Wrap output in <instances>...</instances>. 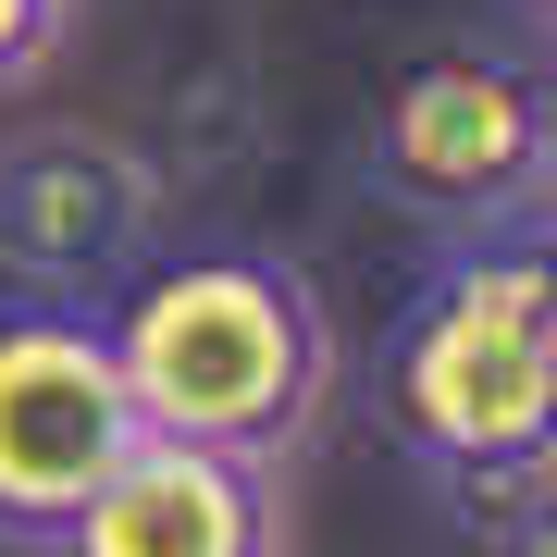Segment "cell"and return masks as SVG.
<instances>
[{"label": "cell", "instance_id": "cell-1", "mask_svg": "<svg viewBox=\"0 0 557 557\" xmlns=\"http://www.w3.org/2000/svg\"><path fill=\"white\" fill-rule=\"evenodd\" d=\"M112 359H124V397H137L149 434L186 446H236L273 458L322 421L335 397V335H322V298L298 260L273 248H186L149 260L112 310Z\"/></svg>", "mask_w": 557, "mask_h": 557}, {"label": "cell", "instance_id": "cell-2", "mask_svg": "<svg viewBox=\"0 0 557 557\" xmlns=\"http://www.w3.org/2000/svg\"><path fill=\"white\" fill-rule=\"evenodd\" d=\"M384 421L471 483H533L557 458V236L496 223L446 248L384 347Z\"/></svg>", "mask_w": 557, "mask_h": 557}, {"label": "cell", "instance_id": "cell-3", "mask_svg": "<svg viewBox=\"0 0 557 557\" xmlns=\"http://www.w3.org/2000/svg\"><path fill=\"white\" fill-rule=\"evenodd\" d=\"M545 149H557V87L520 75L496 50H434L397 75V100L372 124V174L384 199L458 236L496 223H545Z\"/></svg>", "mask_w": 557, "mask_h": 557}, {"label": "cell", "instance_id": "cell-4", "mask_svg": "<svg viewBox=\"0 0 557 557\" xmlns=\"http://www.w3.org/2000/svg\"><path fill=\"white\" fill-rule=\"evenodd\" d=\"M137 434L149 421L124 397V359H112L100 310H50V298L0 310V533L13 545H50L124 471Z\"/></svg>", "mask_w": 557, "mask_h": 557}, {"label": "cell", "instance_id": "cell-5", "mask_svg": "<svg viewBox=\"0 0 557 557\" xmlns=\"http://www.w3.org/2000/svg\"><path fill=\"white\" fill-rule=\"evenodd\" d=\"M161 248V161L112 124L0 137V285L50 310H100Z\"/></svg>", "mask_w": 557, "mask_h": 557}, {"label": "cell", "instance_id": "cell-6", "mask_svg": "<svg viewBox=\"0 0 557 557\" xmlns=\"http://www.w3.org/2000/svg\"><path fill=\"white\" fill-rule=\"evenodd\" d=\"M50 557H285V483L273 458L137 434L124 471L50 533Z\"/></svg>", "mask_w": 557, "mask_h": 557}, {"label": "cell", "instance_id": "cell-7", "mask_svg": "<svg viewBox=\"0 0 557 557\" xmlns=\"http://www.w3.org/2000/svg\"><path fill=\"white\" fill-rule=\"evenodd\" d=\"M62 25H75V0H0V100L62 50Z\"/></svg>", "mask_w": 557, "mask_h": 557}, {"label": "cell", "instance_id": "cell-8", "mask_svg": "<svg viewBox=\"0 0 557 557\" xmlns=\"http://www.w3.org/2000/svg\"><path fill=\"white\" fill-rule=\"evenodd\" d=\"M483 557H557V483H533V496L496 520V545H483Z\"/></svg>", "mask_w": 557, "mask_h": 557}, {"label": "cell", "instance_id": "cell-9", "mask_svg": "<svg viewBox=\"0 0 557 557\" xmlns=\"http://www.w3.org/2000/svg\"><path fill=\"white\" fill-rule=\"evenodd\" d=\"M545 236H557V149H545Z\"/></svg>", "mask_w": 557, "mask_h": 557}, {"label": "cell", "instance_id": "cell-10", "mask_svg": "<svg viewBox=\"0 0 557 557\" xmlns=\"http://www.w3.org/2000/svg\"><path fill=\"white\" fill-rule=\"evenodd\" d=\"M533 25H545V38H557V0H533Z\"/></svg>", "mask_w": 557, "mask_h": 557}]
</instances>
